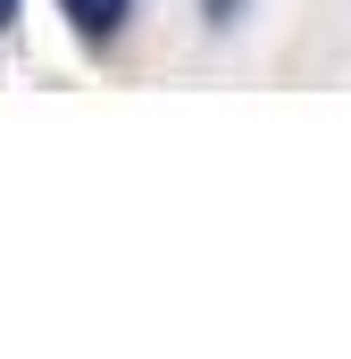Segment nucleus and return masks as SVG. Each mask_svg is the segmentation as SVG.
<instances>
[{"instance_id":"1","label":"nucleus","mask_w":351,"mask_h":359,"mask_svg":"<svg viewBox=\"0 0 351 359\" xmlns=\"http://www.w3.org/2000/svg\"><path fill=\"white\" fill-rule=\"evenodd\" d=\"M59 8L76 17V34H92V42H109V34L126 25V8H134V0H59Z\"/></svg>"},{"instance_id":"2","label":"nucleus","mask_w":351,"mask_h":359,"mask_svg":"<svg viewBox=\"0 0 351 359\" xmlns=\"http://www.w3.org/2000/svg\"><path fill=\"white\" fill-rule=\"evenodd\" d=\"M0 25H17V0H0Z\"/></svg>"}]
</instances>
